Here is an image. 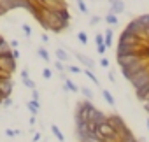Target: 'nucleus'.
<instances>
[{
	"instance_id": "f257e3e1",
	"label": "nucleus",
	"mask_w": 149,
	"mask_h": 142,
	"mask_svg": "<svg viewBox=\"0 0 149 142\" xmlns=\"http://www.w3.org/2000/svg\"><path fill=\"white\" fill-rule=\"evenodd\" d=\"M107 121H109V123H111V126L116 130L118 137H123V135L130 133V128L126 126V123L123 121V118H121L119 114H111V116H107Z\"/></svg>"
},
{
	"instance_id": "f03ea898",
	"label": "nucleus",
	"mask_w": 149,
	"mask_h": 142,
	"mask_svg": "<svg viewBox=\"0 0 149 142\" xmlns=\"http://www.w3.org/2000/svg\"><path fill=\"white\" fill-rule=\"evenodd\" d=\"M149 65V60H139V61H135L133 65H130V67H125V68H121V74H123V77L125 79H132V77H135L142 68H146Z\"/></svg>"
},
{
	"instance_id": "7ed1b4c3",
	"label": "nucleus",
	"mask_w": 149,
	"mask_h": 142,
	"mask_svg": "<svg viewBox=\"0 0 149 142\" xmlns=\"http://www.w3.org/2000/svg\"><path fill=\"white\" fill-rule=\"evenodd\" d=\"M97 135L100 137V139H111V140H119V137H118V133H116V130L111 126V123L109 121H105V123H100L98 126H97Z\"/></svg>"
},
{
	"instance_id": "20e7f679",
	"label": "nucleus",
	"mask_w": 149,
	"mask_h": 142,
	"mask_svg": "<svg viewBox=\"0 0 149 142\" xmlns=\"http://www.w3.org/2000/svg\"><path fill=\"white\" fill-rule=\"evenodd\" d=\"M91 107H93V104L90 100L79 102L77 107H76V121H88V114H90Z\"/></svg>"
},
{
	"instance_id": "39448f33",
	"label": "nucleus",
	"mask_w": 149,
	"mask_h": 142,
	"mask_svg": "<svg viewBox=\"0 0 149 142\" xmlns=\"http://www.w3.org/2000/svg\"><path fill=\"white\" fill-rule=\"evenodd\" d=\"M139 60H146V58H142L140 51H139V53H132V54L116 56V61H118V65H119L121 68H125V67H130V65H133V63H135V61H139Z\"/></svg>"
},
{
	"instance_id": "423d86ee",
	"label": "nucleus",
	"mask_w": 149,
	"mask_h": 142,
	"mask_svg": "<svg viewBox=\"0 0 149 142\" xmlns=\"http://www.w3.org/2000/svg\"><path fill=\"white\" fill-rule=\"evenodd\" d=\"M130 83H132V86H133L135 90H139V88H142L144 84H147V83H149V65H147L146 68H142L135 77H132Z\"/></svg>"
},
{
	"instance_id": "0eeeda50",
	"label": "nucleus",
	"mask_w": 149,
	"mask_h": 142,
	"mask_svg": "<svg viewBox=\"0 0 149 142\" xmlns=\"http://www.w3.org/2000/svg\"><path fill=\"white\" fill-rule=\"evenodd\" d=\"M88 121H91V123H95L97 126L100 125V123H105L107 121V114H104L100 109H97L95 105L90 109V114H88Z\"/></svg>"
},
{
	"instance_id": "6e6552de",
	"label": "nucleus",
	"mask_w": 149,
	"mask_h": 142,
	"mask_svg": "<svg viewBox=\"0 0 149 142\" xmlns=\"http://www.w3.org/2000/svg\"><path fill=\"white\" fill-rule=\"evenodd\" d=\"M142 46H128V44H123V42H118V47H116V54L118 56H123V54H132V53H139Z\"/></svg>"
},
{
	"instance_id": "1a4fd4ad",
	"label": "nucleus",
	"mask_w": 149,
	"mask_h": 142,
	"mask_svg": "<svg viewBox=\"0 0 149 142\" xmlns=\"http://www.w3.org/2000/svg\"><path fill=\"white\" fill-rule=\"evenodd\" d=\"M109 6H111V13L116 14V16L125 11V2L123 0H109Z\"/></svg>"
},
{
	"instance_id": "9d476101",
	"label": "nucleus",
	"mask_w": 149,
	"mask_h": 142,
	"mask_svg": "<svg viewBox=\"0 0 149 142\" xmlns=\"http://www.w3.org/2000/svg\"><path fill=\"white\" fill-rule=\"evenodd\" d=\"M135 95H137V98H139L140 102H146V100H149V83H147V84H144L142 88L135 90Z\"/></svg>"
},
{
	"instance_id": "9b49d317",
	"label": "nucleus",
	"mask_w": 149,
	"mask_h": 142,
	"mask_svg": "<svg viewBox=\"0 0 149 142\" xmlns=\"http://www.w3.org/2000/svg\"><path fill=\"white\" fill-rule=\"evenodd\" d=\"M76 58L88 68V70H93V67H95V61L91 60V58H88V56H84V54H81V53H76Z\"/></svg>"
},
{
	"instance_id": "f8f14e48",
	"label": "nucleus",
	"mask_w": 149,
	"mask_h": 142,
	"mask_svg": "<svg viewBox=\"0 0 149 142\" xmlns=\"http://www.w3.org/2000/svg\"><path fill=\"white\" fill-rule=\"evenodd\" d=\"M14 7H13V4H11V0H0V11H2L4 14L6 13H9V11H13Z\"/></svg>"
},
{
	"instance_id": "ddd939ff",
	"label": "nucleus",
	"mask_w": 149,
	"mask_h": 142,
	"mask_svg": "<svg viewBox=\"0 0 149 142\" xmlns=\"http://www.w3.org/2000/svg\"><path fill=\"white\" fill-rule=\"evenodd\" d=\"M56 60H58V61H61V63L68 61V54H67V51H65V49H61V47H58V49H56Z\"/></svg>"
},
{
	"instance_id": "4468645a",
	"label": "nucleus",
	"mask_w": 149,
	"mask_h": 142,
	"mask_svg": "<svg viewBox=\"0 0 149 142\" xmlns=\"http://www.w3.org/2000/svg\"><path fill=\"white\" fill-rule=\"evenodd\" d=\"M26 107H28V111H30V112L35 116V114L39 112V107H40V104H39V102H35V100H28V102H26Z\"/></svg>"
},
{
	"instance_id": "2eb2a0df",
	"label": "nucleus",
	"mask_w": 149,
	"mask_h": 142,
	"mask_svg": "<svg viewBox=\"0 0 149 142\" xmlns=\"http://www.w3.org/2000/svg\"><path fill=\"white\" fill-rule=\"evenodd\" d=\"M65 90L67 91H72V93H77L79 91V88L76 86V83L70 81V79H65Z\"/></svg>"
},
{
	"instance_id": "dca6fc26",
	"label": "nucleus",
	"mask_w": 149,
	"mask_h": 142,
	"mask_svg": "<svg viewBox=\"0 0 149 142\" xmlns=\"http://www.w3.org/2000/svg\"><path fill=\"white\" fill-rule=\"evenodd\" d=\"M104 44H105V47H111V46H112V30H111V28H109V30H105Z\"/></svg>"
},
{
	"instance_id": "f3484780",
	"label": "nucleus",
	"mask_w": 149,
	"mask_h": 142,
	"mask_svg": "<svg viewBox=\"0 0 149 142\" xmlns=\"http://www.w3.org/2000/svg\"><path fill=\"white\" fill-rule=\"evenodd\" d=\"M51 132H53V135H54V137H56V139H58L60 142H63V140H65V137H63L61 130H60V128H58L56 125H51Z\"/></svg>"
},
{
	"instance_id": "a211bd4d",
	"label": "nucleus",
	"mask_w": 149,
	"mask_h": 142,
	"mask_svg": "<svg viewBox=\"0 0 149 142\" xmlns=\"http://www.w3.org/2000/svg\"><path fill=\"white\" fill-rule=\"evenodd\" d=\"M102 95H104L105 102H107L109 105H112V107H114V104H116V102H114V97H112V95H111V93H109L107 90H102Z\"/></svg>"
},
{
	"instance_id": "6ab92c4d",
	"label": "nucleus",
	"mask_w": 149,
	"mask_h": 142,
	"mask_svg": "<svg viewBox=\"0 0 149 142\" xmlns=\"http://www.w3.org/2000/svg\"><path fill=\"white\" fill-rule=\"evenodd\" d=\"M105 23H107V25H118V16L112 14V13H109V14L105 16Z\"/></svg>"
},
{
	"instance_id": "aec40b11",
	"label": "nucleus",
	"mask_w": 149,
	"mask_h": 142,
	"mask_svg": "<svg viewBox=\"0 0 149 142\" xmlns=\"http://www.w3.org/2000/svg\"><path fill=\"white\" fill-rule=\"evenodd\" d=\"M81 93H83V95L86 97V100H90V102H91V98H93V91H91L90 88L83 86V88H81Z\"/></svg>"
},
{
	"instance_id": "412c9836",
	"label": "nucleus",
	"mask_w": 149,
	"mask_h": 142,
	"mask_svg": "<svg viewBox=\"0 0 149 142\" xmlns=\"http://www.w3.org/2000/svg\"><path fill=\"white\" fill-rule=\"evenodd\" d=\"M37 53H39V56H40L44 61H49V53H47L44 47H39V51H37Z\"/></svg>"
},
{
	"instance_id": "4be33fe9",
	"label": "nucleus",
	"mask_w": 149,
	"mask_h": 142,
	"mask_svg": "<svg viewBox=\"0 0 149 142\" xmlns=\"http://www.w3.org/2000/svg\"><path fill=\"white\" fill-rule=\"evenodd\" d=\"M77 7H79V11H81V13L88 14V6L84 4V0H77Z\"/></svg>"
},
{
	"instance_id": "5701e85b",
	"label": "nucleus",
	"mask_w": 149,
	"mask_h": 142,
	"mask_svg": "<svg viewBox=\"0 0 149 142\" xmlns=\"http://www.w3.org/2000/svg\"><path fill=\"white\" fill-rule=\"evenodd\" d=\"M84 74H86V76H88V77H90V79H91V81L95 83V84H98V79H97V76H95V74L91 72V70H88V68H84Z\"/></svg>"
},
{
	"instance_id": "b1692460",
	"label": "nucleus",
	"mask_w": 149,
	"mask_h": 142,
	"mask_svg": "<svg viewBox=\"0 0 149 142\" xmlns=\"http://www.w3.org/2000/svg\"><path fill=\"white\" fill-rule=\"evenodd\" d=\"M77 39H79L81 44H86V42H88V35H86L84 32H79V33H77Z\"/></svg>"
},
{
	"instance_id": "393cba45",
	"label": "nucleus",
	"mask_w": 149,
	"mask_h": 142,
	"mask_svg": "<svg viewBox=\"0 0 149 142\" xmlns=\"http://www.w3.org/2000/svg\"><path fill=\"white\" fill-rule=\"evenodd\" d=\"M95 44H97V47H98V46H105V44H104V35H102V33H97Z\"/></svg>"
},
{
	"instance_id": "a878e982",
	"label": "nucleus",
	"mask_w": 149,
	"mask_h": 142,
	"mask_svg": "<svg viewBox=\"0 0 149 142\" xmlns=\"http://www.w3.org/2000/svg\"><path fill=\"white\" fill-rule=\"evenodd\" d=\"M23 84L26 86V88H30V90H35V83L28 77V79H23Z\"/></svg>"
},
{
	"instance_id": "bb28decb",
	"label": "nucleus",
	"mask_w": 149,
	"mask_h": 142,
	"mask_svg": "<svg viewBox=\"0 0 149 142\" xmlns=\"http://www.w3.org/2000/svg\"><path fill=\"white\" fill-rule=\"evenodd\" d=\"M67 70H70V72H74V74H81V72H83V70H81L79 67H76V65H70Z\"/></svg>"
},
{
	"instance_id": "cd10ccee",
	"label": "nucleus",
	"mask_w": 149,
	"mask_h": 142,
	"mask_svg": "<svg viewBox=\"0 0 149 142\" xmlns=\"http://www.w3.org/2000/svg\"><path fill=\"white\" fill-rule=\"evenodd\" d=\"M21 28H23V32H25V35H26V37H30V35H32V28H30L28 25H21Z\"/></svg>"
},
{
	"instance_id": "c85d7f7f",
	"label": "nucleus",
	"mask_w": 149,
	"mask_h": 142,
	"mask_svg": "<svg viewBox=\"0 0 149 142\" xmlns=\"http://www.w3.org/2000/svg\"><path fill=\"white\" fill-rule=\"evenodd\" d=\"M100 19H102V18H100V16H93V18H91V19H90V25H91V26H95V25H97V23H100Z\"/></svg>"
},
{
	"instance_id": "c756f323",
	"label": "nucleus",
	"mask_w": 149,
	"mask_h": 142,
	"mask_svg": "<svg viewBox=\"0 0 149 142\" xmlns=\"http://www.w3.org/2000/svg\"><path fill=\"white\" fill-rule=\"evenodd\" d=\"M6 133H7V137H14V135H19V130H6Z\"/></svg>"
},
{
	"instance_id": "7c9ffc66",
	"label": "nucleus",
	"mask_w": 149,
	"mask_h": 142,
	"mask_svg": "<svg viewBox=\"0 0 149 142\" xmlns=\"http://www.w3.org/2000/svg\"><path fill=\"white\" fill-rule=\"evenodd\" d=\"M42 76H44L46 79H51V76H53V72H51V70H49V68H44V70H42Z\"/></svg>"
},
{
	"instance_id": "2f4dec72",
	"label": "nucleus",
	"mask_w": 149,
	"mask_h": 142,
	"mask_svg": "<svg viewBox=\"0 0 149 142\" xmlns=\"http://www.w3.org/2000/svg\"><path fill=\"white\" fill-rule=\"evenodd\" d=\"M54 67H56V70H60V72H63V70H65V68H63V63H61V61H58V60L54 61Z\"/></svg>"
},
{
	"instance_id": "473e14b6",
	"label": "nucleus",
	"mask_w": 149,
	"mask_h": 142,
	"mask_svg": "<svg viewBox=\"0 0 149 142\" xmlns=\"http://www.w3.org/2000/svg\"><path fill=\"white\" fill-rule=\"evenodd\" d=\"M32 100L39 102V91H37V90H32Z\"/></svg>"
},
{
	"instance_id": "72a5a7b5",
	"label": "nucleus",
	"mask_w": 149,
	"mask_h": 142,
	"mask_svg": "<svg viewBox=\"0 0 149 142\" xmlns=\"http://www.w3.org/2000/svg\"><path fill=\"white\" fill-rule=\"evenodd\" d=\"M11 54H13V58H14V60H18V58H19V51H18V49H11Z\"/></svg>"
},
{
	"instance_id": "f704fd0d",
	"label": "nucleus",
	"mask_w": 149,
	"mask_h": 142,
	"mask_svg": "<svg viewBox=\"0 0 149 142\" xmlns=\"http://www.w3.org/2000/svg\"><path fill=\"white\" fill-rule=\"evenodd\" d=\"M100 65H102V67H109V60H107V58H102V60H100Z\"/></svg>"
},
{
	"instance_id": "c9c22d12",
	"label": "nucleus",
	"mask_w": 149,
	"mask_h": 142,
	"mask_svg": "<svg viewBox=\"0 0 149 142\" xmlns=\"http://www.w3.org/2000/svg\"><path fill=\"white\" fill-rule=\"evenodd\" d=\"M11 104H13V102H11V98H6V100H2V105H4V107H9Z\"/></svg>"
},
{
	"instance_id": "e433bc0d",
	"label": "nucleus",
	"mask_w": 149,
	"mask_h": 142,
	"mask_svg": "<svg viewBox=\"0 0 149 142\" xmlns=\"http://www.w3.org/2000/svg\"><path fill=\"white\" fill-rule=\"evenodd\" d=\"M142 105H144V111L149 114V100H146V102H142Z\"/></svg>"
},
{
	"instance_id": "4c0bfd02",
	"label": "nucleus",
	"mask_w": 149,
	"mask_h": 142,
	"mask_svg": "<svg viewBox=\"0 0 149 142\" xmlns=\"http://www.w3.org/2000/svg\"><path fill=\"white\" fill-rule=\"evenodd\" d=\"M107 77H109V81H111V83H116V77H114V74H112V72H109V74H107Z\"/></svg>"
},
{
	"instance_id": "58836bf2",
	"label": "nucleus",
	"mask_w": 149,
	"mask_h": 142,
	"mask_svg": "<svg viewBox=\"0 0 149 142\" xmlns=\"http://www.w3.org/2000/svg\"><path fill=\"white\" fill-rule=\"evenodd\" d=\"M30 76H28V70H23V72H21V79H28Z\"/></svg>"
},
{
	"instance_id": "ea45409f",
	"label": "nucleus",
	"mask_w": 149,
	"mask_h": 142,
	"mask_svg": "<svg viewBox=\"0 0 149 142\" xmlns=\"http://www.w3.org/2000/svg\"><path fill=\"white\" fill-rule=\"evenodd\" d=\"M40 39H42V42H47V40H49V37H47V35H46V33H44V35H42V37H40Z\"/></svg>"
},
{
	"instance_id": "a19ab883",
	"label": "nucleus",
	"mask_w": 149,
	"mask_h": 142,
	"mask_svg": "<svg viewBox=\"0 0 149 142\" xmlns=\"http://www.w3.org/2000/svg\"><path fill=\"white\" fill-rule=\"evenodd\" d=\"M40 140V133H35V139H33V142H39Z\"/></svg>"
},
{
	"instance_id": "79ce46f5",
	"label": "nucleus",
	"mask_w": 149,
	"mask_h": 142,
	"mask_svg": "<svg viewBox=\"0 0 149 142\" xmlns=\"http://www.w3.org/2000/svg\"><path fill=\"white\" fill-rule=\"evenodd\" d=\"M146 125H147V130H149V118H147V121H146Z\"/></svg>"
},
{
	"instance_id": "37998d69",
	"label": "nucleus",
	"mask_w": 149,
	"mask_h": 142,
	"mask_svg": "<svg viewBox=\"0 0 149 142\" xmlns=\"http://www.w3.org/2000/svg\"><path fill=\"white\" fill-rule=\"evenodd\" d=\"M2 40H4V37H2V35H0V42H2Z\"/></svg>"
},
{
	"instance_id": "c03bdc74",
	"label": "nucleus",
	"mask_w": 149,
	"mask_h": 142,
	"mask_svg": "<svg viewBox=\"0 0 149 142\" xmlns=\"http://www.w3.org/2000/svg\"><path fill=\"white\" fill-rule=\"evenodd\" d=\"M0 16H4V13H2V11H0Z\"/></svg>"
},
{
	"instance_id": "a18cd8bd",
	"label": "nucleus",
	"mask_w": 149,
	"mask_h": 142,
	"mask_svg": "<svg viewBox=\"0 0 149 142\" xmlns=\"http://www.w3.org/2000/svg\"><path fill=\"white\" fill-rule=\"evenodd\" d=\"M139 142H140V140H139Z\"/></svg>"
}]
</instances>
